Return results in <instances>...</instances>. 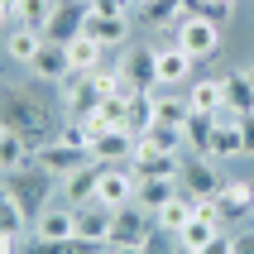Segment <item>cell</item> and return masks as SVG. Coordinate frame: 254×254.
Returning <instances> with one entry per match:
<instances>
[{
	"mask_svg": "<svg viewBox=\"0 0 254 254\" xmlns=\"http://www.w3.org/2000/svg\"><path fill=\"white\" fill-rule=\"evenodd\" d=\"M201 254H230V240H226V235H216V240L206 245V250H201Z\"/></svg>",
	"mask_w": 254,
	"mask_h": 254,
	"instance_id": "39",
	"label": "cell"
},
{
	"mask_svg": "<svg viewBox=\"0 0 254 254\" xmlns=\"http://www.w3.org/2000/svg\"><path fill=\"white\" fill-rule=\"evenodd\" d=\"M134 149H139V134L125 129V125H115V129H106V134L91 139V158H101V163H129Z\"/></svg>",
	"mask_w": 254,
	"mask_h": 254,
	"instance_id": "12",
	"label": "cell"
},
{
	"mask_svg": "<svg viewBox=\"0 0 254 254\" xmlns=\"http://www.w3.org/2000/svg\"><path fill=\"white\" fill-rule=\"evenodd\" d=\"M129 5H149V0H129Z\"/></svg>",
	"mask_w": 254,
	"mask_h": 254,
	"instance_id": "41",
	"label": "cell"
},
{
	"mask_svg": "<svg viewBox=\"0 0 254 254\" xmlns=\"http://www.w3.org/2000/svg\"><path fill=\"white\" fill-rule=\"evenodd\" d=\"M192 63H197V58L183 53L178 43H173V48H158V86H183L187 77H192Z\"/></svg>",
	"mask_w": 254,
	"mask_h": 254,
	"instance_id": "22",
	"label": "cell"
},
{
	"mask_svg": "<svg viewBox=\"0 0 254 254\" xmlns=\"http://www.w3.org/2000/svg\"><path fill=\"white\" fill-rule=\"evenodd\" d=\"M230 254H254V230H240V235H230Z\"/></svg>",
	"mask_w": 254,
	"mask_h": 254,
	"instance_id": "36",
	"label": "cell"
},
{
	"mask_svg": "<svg viewBox=\"0 0 254 254\" xmlns=\"http://www.w3.org/2000/svg\"><path fill=\"white\" fill-rule=\"evenodd\" d=\"M29 163H34V144L24 134H14V129H0V168H5V178L29 168Z\"/></svg>",
	"mask_w": 254,
	"mask_h": 254,
	"instance_id": "23",
	"label": "cell"
},
{
	"mask_svg": "<svg viewBox=\"0 0 254 254\" xmlns=\"http://www.w3.org/2000/svg\"><path fill=\"white\" fill-rule=\"evenodd\" d=\"M139 10H144V24L178 29L187 14H197V5H192V0H149V5H139Z\"/></svg>",
	"mask_w": 254,
	"mask_h": 254,
	"instance_id": "21",
	"label": "cell"
},
{
	"mask_svg": "<svg viewBox=\"0 0 254 254\" xmlns=\"http://www.w3.org/2000/svg\"><path fill=\"white\" fill-rule=\"evenodd\" d=\"M158 120L154 111V91H129V115H125V129H134V134H144V129Z\"/></svg>",
	"mask_w": 254,
	"mask_h": 254,
	"instance_id": "29",
	"label": "cell"
},
{
	"mask_svg": "<svg viewBox=\"0 0 254 254\" xmlns=\"http://www.w3.org/2000/svg\"><path fill=\"white\" fill-rule=\"evenodd\" d=\"M240 139H245V158H254V115H240Z\"/></svg>",
	"mask_w": 254,
	"mask_h": 254,
	"instance_id": "37",
	"label": "cell"
},
{
	"mask_svg": "<svg viewBox=\"0 0 254 254\" xmlns=\"http://www.w3.org/2000/svg\"><path fill=\"white\" fill-rule=\"evenodd\" d=\"M106 254H149V245H106Z\"/></svg>",
	"mask_w": 254,
	"mask_h": 254,
	"instance_id": "38",
	"label": "cell"
},
{
	"mask_svg": "<svg viewBox=\"0 0 254 254\" xmlns=\"http://www.w3.org/2000/svg\"><path fill=\"white\" fill-rule=\"evenodd\" d=\"M221 82H226V106L235 115H254V77L245 67H235V72H226V77H221Z\"/></svg>",
	"mask_w": 254,
	"mask_h": 254,
	"instance_id": "24",
	"label": "cell"
},
{
	"mask_svg": "<svg viewBox=\"0 0 254 254\" xmlns=\"http://www.w3.org/2000/svg\"><path fill=\"white\" fill-rule=\"evenodd\" d=\"M226 183H230V178L216 173V158L211 154H187L183 158V187H187V197H197V201L221 197V187H226Z\"/></svg>",
	"mask_w": 254,
	"mask_h": 254,
	"instance_id": "5",
	"label": "cell"
},
{
	"mask_svg": "<svg viewBox=\"0 0 254 254\" xmlns=\"http://www.w3.org/2000/svg\"><path fill=\"white\" fill-rule=\"evenodd\" d=\"M101 53H106V48H101V43L91 39V34L72 39V43H67V63H72V77H77V72H96V67H101Z\"/></svg>",
	"mask_w": 254,
	"mask_h": 254,
	"instance_id": "28",
	"label": "cell"
},
{
	"mask_svg": "<svg viewBox=\"0 0 254 254\" xmlns=\"http://www.w3.org/2000/svg\"><path fill=\"white\" fill-rule=\"evenodd\" d=\"M183 158H187V154H163V149H134L129 168H134V178H183Z\"/></svg>",
	"mask_w": 254,
	"mask_h": 254,
	"instance_id": "14",
	"label": "cell"
},
{
	"mask_svg": "<svg viewBox=\"0 0 254 254\" xmlns=\"http://www.w3.org/2000/svg\"><path fill=\"white\" fill-rule=\"evenodd\" d=\"M154 111H158V125H178L183 129L192 120V101L187 96H154Z\"/></svg>",
	"mask_w": 254,
	"mask_h": 254,
	"instance_id": "32",
	"label": "cell"
},
{
	"mask_svg": "<svg viewBox=\"0 0 254 254\" xmlns=\"http://www.w3.org/2000/svg\"><path fill=\"white\" fill-rule=\"evenodd\" d=\"M134 192H139L134 168H129V163H106V173H101V192H96L101 206L120 211V206H129V201H134Z\"/></svg>",
	"mask_w": 254,
	"mask_h": 254,
	"instance_id": "8",
	"label": "cell"
},
{
	"mask_svg": "<svg viewBox=\"0 0 254 254\" xmlns=\"http://www.w3.org/2000/svg\"><path fill=\"white\" fill-rule=\"evenodd\" d=\"M101 173H106V163L91 158V163H82L72 178H63V201H67V206H91L96 192H101Z\"/></svg>",
	"mask_w": 254,
	"mask_h": 254,
	"instance_id": "11",
	"label": "cell"
},
{
	"mask_svg": "<svg viewBox=\"0 0 254 254\" xmlns=\"http://www.w3.org/2000/svg\"><path fill=\"white\" fill-rule=\"evenodd\" d=\"M197 216V197H173L163 211H158V230H168V235H178V230L187 226Z\"/></svg>",
	"mask_w": 254,
	"mask_h": 254,
	"instance_id": "30",
	"label": "cell"
},
{
	"mask_svg": "<svg viewBox=\"0 0 254 254\" xmlns=\"http://www.w3.org/2000/svg\"><path fill=\"white\" fill-rule=\"evenodd\" d=\"M34 235H39V240H72V235H77V206H67V201H63V206H48V211L34 221Z\"/></svg>",
	"mask_w": 254,
	"mask_h": 254,
	"instance_id": "18",
	"label": "cell"
},
{
	"mask_svg": "<svg viewBox=\"0 0 254 254\" xmlns=\"http://www.w3.org/2000/svg\"><path fill=\"white\" fill-rule=\"evenodd\" d=\"M29 72H34L39 82H53V86H63V82L72 77L67 48H63V43H43V48H39V58L29 63Z\"/></svg>",
	"mask_w": 254,
	"mask_h": 254,
	"instance_id": "17",
	"label": "cell"
},
{
	"mask_svg": "<svg viewBox=\"0 0 254 254\" xmlns=\"http://www.w3.org/2000/svg\"><path fill=\"white\" fill-rule=\"evenodd\" d=\"M173 43H178L183 53H192L197 63H201V58H216V53H221V24L206 19V14H187L183 24L173 29Z\"/></svg>",
	"mask_w": 254,
	"mask_h": 254,
	"instance_id": "3",
	"label": "cell"
},
{
	"mask_svg": "<svg viewBox=\"0 0 254 254\" xmlns=\"http://www.w3.org/2000/svg\"><path fill=\"white\" fill-rule=\"evenodd\" d=\"M43 29H29V24H14V29H5V58H10V63H34V58H39V48H43Z\"/></svg>",
	"mask_w": 254,
	"mask_h": 254,
	"instance_id": "20",
	"label": "cell"
},
{
	"mask_svg": "<svg viewBox=\"0 0 254 254\" xmlns=\"http://www.w3.org/2000/svg\"><path fill=\"white\" fill-rule=\"evenodd\" d=\"M216 235H221V221H211V216H192V221H187V226L178 230L173 240H178V250H192V254H201L206 245L216 240Z\"/></svg>",
	"mask_w": 254,
	"mask_h": 254,
	"instance_id": "25",
	"label": "cell"
},
{
	"mask_svg": "<svg viewBox=\"0 0 254 254\" xmlns=\"http://www.w3.org/2000/svg\"><path fill=\"white\" fill-rule=\"evenodd\" d=\"M34 163L48 168L58 183H63V178H72L82 163H91V154H86V149H72V144H63V139H53V144H43V149H34Z\"/></svg>",
	"mask_w": 254,
	"mask_h": 254,
	"instance_id": "9",
	"label": "cell"
},
{
	"mask_svg": "<svg viewBox=\"0 0 254 254\" xmlns=\"http://www.w3.org/2000/svg\"><path fill=\"white\" fill-rule=\"evenodd\" d=\"M250 77H254V67H250Z\"/></svg>",
	"mask_w": 254,
	"mask_h": 254,
	"instance_id": "42",
	"label": "cell"
},
{
	"mask_svg": "<svg viewBox=\"0 0 254 254\" xmlns=\"http://www.w3.org/2000/svg\"><path fill=\"white\" fill-rule=\"evenodd\" d=\"M120 77H125L129 91H154L158 86V48H120Z\"/></svg>",
	"mask_w": 254,
	"mask_h": 254,
	"instance_id": "6",
	"label": "cell"
},
{
	"mask_svg": "<svg viewBox=\"0 0 254 254\" xmlns=\"http://www.w3.org/2000/svg\"><path fill=\"white\" fill-rule=\"evenodd\" d=\"M86 14H91L86 0H58V10H53V19H48V29H43V39L67 48L72 39H82V34H86Z\"/></svg>",
	"mask_w": 254,
	"mask_h": 254,
	"instance_id": "7",
	"label": "cell"
},
{
	"mask_svg": "<svg viewBox=\"0 0 254 254\" xmlns=\"http://www.w3.org/2000/svg\"><path fill=\"white\" fill-rule=\"evenodd\" d=\"M86 34L101 43V48H125L129 43V14H86Z\"/></svg>",
	"mask_w": 254,
	"mask_h": 254,
	"instance_id": "16",
	"label": "cell"
},
{
	"mask_svg": "<svg viewBox=\"0 0 254 254\" xmlns=\"http://www.w3.org/2000/svg\"><path fill=\"white\" fill-rule=\"evenodd\" d=\"M101 101H106V91L96 86V77H91V72H77V77H67V82H63V106H67V115H77V120H82V115H91Z\"/></svg>",
	"mask_w": 254,
	"mask_h": 254,
	"instance_id": "10",
	"label": "cell"
},
{
	"mask_svg": "<svg viewBox=\"0 0 254 254\" xmlns=\"http://www.w3.org/2000/svg\"><path fill=\"white\" fill-rule=\"evenodd\" d=\"M53 10H58V0H19V24H29V29H48Z\"/></svg>",
	"mask_w": 254,
	"mask_h": 254,
	"instance_id": "33",
	"label": "cell"
},
{
	"mask_svg": "<svg viewBox=\"0 0 254 254\" xmlns=\"http://www.w3.org/2000/svg\"><path fill=\"white\" fill-rule=\"evenodd\" d=\"M24 221H29V211L10 197V192H5V197H0V230H5V235H19V230H24Z\"/></svg>",
	"mask_w": 254,
	"mask_h": 254,
	"instance_id": "34",
	"label": "cell"
},
{
	"mask_svg": "<svg viewBox=\"0 0 254 254\" xmlns=\"http://www.w3.org/2000/svg\"><path fill=\"white\" fill-rule=\"evenodd\" d=\"M216 211H221V221H245V216L254 211V183L230 178V183L221 187V197H216Z\"/></svg>",
	"mask_w": 254,
	"mask_h": 254,
	"instance_id": "15",
	"label": "cell"
},
{
	"mask_svg": "<svg viewBox=\"0 0 254 254\" xmlns=\"http://www.w3.org/2000/svg\"><path fill=\"white\" fill-rule=\"evenodd\" d=\"M58 187H63V183H58L48 168H39V163H29V168H19V173L5 178V192H10V197L29 211V221H39V216L48 211V201H53Z\"/></svg>",
	"mask_w": 254,
	"mask_h": 254,
	"instance_id": "2",
	"label": "cell"
},
{
	"mask_svg": "<svg viewBox=\"0 0 254 254\" xmlns=\"http://www.w3.org/2000/svg\"><path fill=\"white\" fill-rule=\"evenodd\" d=\"M5 129H14V134H24L34 149H43V144L58 139V111L48 106L43 96H34V91H19V86H5Z\"/></svg>",
	"mask_w": 254,
	"mask_h": 254,
	"instance_id": "1",
	"label": "cell"
},
{
	"mask_svg": "<svg viewBox=\"0 0 254 254\" xmlns=\"http://www.w3.org/2000/svg\"><path fill=\"white\" fill-rule=\"evenodd\" d=\"M187 101H192V111H201V115L230 111V106H226V82H197L192 91H187Z\"/></svg>",
	"mask_w": 254,
	"mask_h": 254,
	"instance_id": "27",
	"label": "cell"
},
{
	"mask_svg": "<svg viewBox=\"0 0 254 254\" xmlns=\"http://www.w3.org/2000/svg\"><path fill=\"white\" fill-rule=\"evenodd\" d=\"M158 235V216L144 211L139 201H129L115 211V226H111V245H149Z\"/></svg>",
	"mask_w": 254,
	"mask_h": 254,
	"instance_id": "4",
	"label": "cell"
},
{
	"mask_svg": "<svg viewBox=\"0 0 254 254\" xmlns=\"http://www.w3.org/2000/svg\"><path fill=\"white\" fill-rule=\"evenodd\" d=\"M206 154L221 163V158H245V139H240V115L235 111H221L216 115V129H211V149Z\"/></svg>",
	"mask_w": 254,
	"mask_h": 254,
	"instance_id": "13",
	"label": "cell"
},
{
	"mask_svg": "<svg viewBox=\"0 0 254 254\" xmlns=\"http://www.w3.org/2000/svg\"><path fill=\"white\" fill-rule=\"evenodd\" d=\"M211 129H216V115H201V111H192V120L183 125V134H187V149H192V154H206V149H211Z\"/></svg>",
	"mask_w": 254,
	"mask_h": 254,
	"instance_id": "31",
	"label": "cell"
},
{
	"mask_svg": "<svg viewBox=\"0 0 254 254\" xmlns=\"http://www.w3.org/2000/svg\"><path fill=\"white\" fill-rule=\"evenodd\" d=\"M0 254H19V235H5L0 240Z\"/></svg>",
	"mask_w": 254,
	"mask_h": 254,
	"instance_id": "40",
	"label": "cell"
},
{
	"mask_svg": "<svg viewBox=\"0 0 254 254\" xmlns=\"http://www.w3.org/2000/svg\"><path fill=\"white\" fill-rule=\"evenodd\" d=\"M106 245H96V240H82V235H72L67 245H63V254H101Z\"/></svg>",
	"mask_w": 254,
	"mask_h": 254,
	"instance_id": "35",
	"label": "cell"
},
{
	"mask_svg": "<svg viewBox=\"0 0 254 254\" xmlns=\"http://www.w3.org/2000/svg\"><path fill=\"white\" fill-rule=\"evenodd\" d=\"M178 197V178H139V192H134V201H139L144 211H163L168 201Z\"/></svg>",
	"mask_w": 254,
	"mask_h": 254,
	"instance_id": "26",
	"label": "cell"
},
{
	"mask_svg": "<svg viewBox=\"0 0 254 254\" xmlns=\"http://www.w3.org/2000/svg\"><path fill=\"white\" fill-rule=\"evenodd\" d=\"M111 226H115V211H111V206H101V201L77 206V235H82V240L111 245Z\"/></svg>",
	"mask_w": 254,
	"mask_h": 254,
	"instance_id": "19",
	"label": "cell"
}]
</instances>
